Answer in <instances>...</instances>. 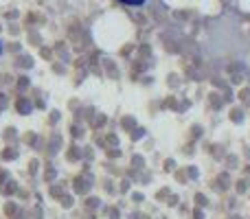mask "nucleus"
<instances>
[]
</instances>
